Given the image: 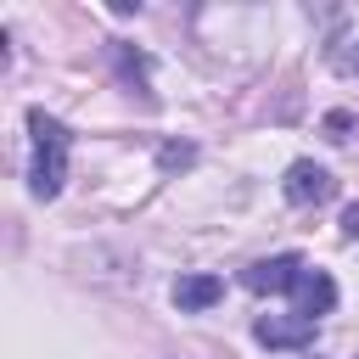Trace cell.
<instances>
[{"mask_svg": "<svg viewBox=\"0 0 359 359\" xmlns=\"http://www.w3.org/2000/svg\"><path fill=\"white\" fill-rule=\"evenodd\" d=\"M28 129H34V196H56L62 191V180H67V129L45 112V107H34L28 112Z\"/></svg>", "mask_w": 359, "mask_h": 359, "instance_id": "1", "label": "cell"}, {"mask_svg": "<svg viewBox=\"0 0 359 359\" xmlns=\"http://www.w3.org/2000/svg\"><path fill=\"white\" fill-rule=\"evenodd\" d=\"M303 258L297 252H280V258H258V264H247L241 269V286L247 292H292L297 280H303Z\"/></svg>", "mask_w": 359, "mask_h": 359, "instance_id": "2", "label": "cell"}, {"mask_svg": "<svg viewBox=\"0 0 359 359\" xmlns=\"http://www.w3.org/2000/svg\"><path fill=\"white\" fill-rule=\"evenodd\" d=\"M280 191H286V202H297V208H309V202H325L331 191H337V180L320 168V163H292L286 168V180H280Z\"/></svg>", "mask_w": 359, "mask_h": 359, "instance_id": "3", "label": "cell"}, {"mask_svg": "<svg viewBox=\"0 0 359 359\" xmlns=\"http://www.w3.org/2000/svg\"><path fill=\"white\" fill-rule=\"evenodd\" d=\"M314 331H320V320H309V314H264L258 320V342L264 348H303V342H314Z\"/></svg>", "mask_w": 359, "mask_h": 359, "instance_id": "4", "label": "cell"}, {"mask_svg": "<svg viewBox=\"0 0 359 359\" xmlns=\"http://www.w3.org/2000/svg\"><path fill=\"white\" fill-rule=\"evenodd\" d=\"M292 297H297V314L320 320V314H331V309H337V280H331L325 269H303V280L292 286Z\"/></svg>", "mask_w": 359, "mask_h": 359, "instance_id": "5", "label": "cell"}, {"mask_svg": "<svg viewBox=\"0 0 359 359\" xmlns=\"http://www.w3.org/2000/svg\"><path fill=\"white\" fill-rule=\"evenodd\" d=\"M224 297V280L219 275H180L174 280V303L185 309V314H202V309H213Z\"/></svg>", "mask_w": 359, "mask_h": 359, "instance_id": "6", "label": "cell"}, {"mask_svg": "<svg viewBox=\"0 0 359 359\" xmlns=\"http://www.w3.org/2000/svg\"><path fill=\"white\" fill-rule=\"evenodd\" d=\"M331 67L337 73H359V45H337L331 50Z\"/></svg>", "mask_w": 359, "mask_h": 359, "instance_id": "7", "label": "cell"}, {"mask_svg": "<svg viewBox=\"0 0 359 359\" xmlns=\"http://www.w3.org/2000/svg\"><path fill=\"white\" fill-rule=\"evenodd\" d=\"M348 129H353V112H331L325 118V140H348Z\"/></svg>", "mask_w": 359, "mask_h": 359, "instance_id": "8", "label": "cell"}, {"mask_svg": "<svg viewBox=\"0 0 359 359\" xmlns=\"http://www.w3.org/2000/svg\"><path fill=\"white\" fill-rule=\"evenodd\" d=\"M191 163V146H163V168H185Z\"/></svg>", "mask_w": 359, "mask_h": 359, "instance_id": "9", "label": "cell"}, {"mask_svg": "<svg viewBox=\"0 0 359 359\" xmlns=\"http://www.w3.org/2000/svg\"><path fill=\"white\" fill-rule=\"evenodd\" d=\"M342 230H348V236H359V208H348V213H342Z\"/></svg>", "mask_w": 359, "mask_h": 359, "instance_id": "10", "label": "cell"}]
</instances>
